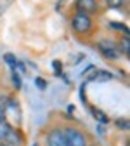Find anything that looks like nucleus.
<instances>
[{
	"label": "nucleus",
	"instance_id": "4468645a",
	"mask_svg": "<svg viewBox=\"0 0 130 146\" xmlns=\"http://www.w3.org/2000/svg\"><path fill=\"white\" fill-rule=\"evenodd\" d=\"M115 123H116V129H120V131H128V120H127V118H118Z\"/></svg>",
	"mask_w": 130,
	"mask_h": 146
},
{
	"label": "nucleus",
	"instance_id": "6e6552de",
	"mask_svg": "<svg viewBox=\"0 0 130 146\" xmlns=\"http://www.w3.org/2000/svg\"><path fill=\"white\" fill-rule=\"evenodd\" d=\"M116 49H120L121 52H125V56H128V54H130V42H128V36H123V38L118 42ZM120 50H118V52H120Z\"/></svg>",
	"mask_w": 130,
	"mask_h": 146
},
{
	"label": "nucleus",
	"instance_id": "0eeeda50",
	"mask_svg": "<svg viewBox=\"0 0 130 146\" xmlns=\"http://www.w3.org/2000/svg\"><path fill=\"white\" fill-rule=\"evenodd\" d=\"M92 117H94L96 120H99L101 123H108L109 122V117L102 111V110H99V108H92Z\"/></svg>",
	"mask_w": 130,
	"mask_h": 146
},
{
	"label": "nucleus",
	"instance_id": "aec40b11",
	"mask_svg": "<svg viewBox=\"0 0 130 146\" xmlns=\"http://www.w3.org/2000/svg\"><path fill=\"white\" fill-rule=\"evenodd\" d=\"M33 146H40V144H38V143H35V144H33Z\"/></svg>",
	"mask_w": 130,
	"mask_h": 146
},
{
	"label": "nucleus",
	"instance_id": "1a4fd4ad",
	"mask_svg": "<svg viewBox=\"0 0 130 146\" xmlns=\"http://www.w3.org/2000/svg\"><path fill=\"white\" fill-rule=\"evenodd\" d=\"M109 28H113L115 31H120V33H123L125 36H128V26H127V25H121V23H115V21H111V23H109Z\"/></svg>",
	"mask_w": 130,
	"mask_h": 146
},
{
	"label": "nucleus",
	"instance_id": "39448f33",
	"mask_svg": "<svg viewBox=\"0 0 130 146\" xmlns=\"http://www.w3.org/2000/svg\"><path fill=\"white\" fill-rule=\"evenodd\" d=\"M47 146H66L61 129H50L47 132Z\"/></svg>",
	"mask_w": 130,
	"mask_h": 146
},
{
	"label": "nucleus",
	"instance_id": "f3484780",
	"mask_svg": "<svg viewBox=\"0 0 130 146\" xmlns=\"http://www.w3.org/2000/svg\"><path fill=\"white\" fill-rule=\"evenodd\" d=\"M52 68L55 70V73H57V75H61V73H63V64H61L59 61H54V63H52Z\"/></svg>",
	"mask_w": 130,
	"mask_h": 146
},
{
	"label": "nucleus",
	"instance_id": "9b49d317",
	"mask_svg": "<svg viewBox=\"0 0 130 146\" xmlns=\"http://www.w3.org/2000/svg\"><path fill=\"white\" fill-rule=\"evenodd\" d=\"M9 129H11V127H9V123H7V122H0V143L5 139V136H7Z\"/></svg>",
	"mask_w": 130,
	"mask_h": 146
},
{
	"label": "nucleus",
	"instance_id": "f03ea898",
	"mask_svg": "<svg viewBox=\"0 0 130 146\" xmlns=\"http://www.w3.org/2000/svg\"><path fill=\"white\" fill-rule=\"evenodd\" d=\"M71 28L75 33L78 35H87L92 31V19L90 16L87 14H82V12H75L71 17Z\"/></svg>",
	"mask_w": 130,
	"mask_h": 146
},
{
	"label": "nucleus",
	"instance_id": "2eb2a0df",
	"mask_svg": "<svg viewBox=\"0 0 130 146\" xmlns=\"http://www.w3.org/2000/svg\"><path fill=\"white\" fill-rule=\"evenodd\" d=\"M35 85H36V89L45 90V89H47V80H45V78H40V77H36V78H35Z\"/></svg>",
	"mask_w": 130,
	"mask_h": 146
},
{
	"label": "nucleus",
	"instance_id": "ddd939ff",
	"mask_svg": "<svg viewBox=\"0 0 130 146\" xmlns=\"http://www.w3.org/2000/svg\"><path fill=\"white\" fill-rule=\"evenodd\" d=\"M113 75L109 71H102V70H97V75H96V80H111Z\"/></svg>",
	"mask_w": 130,
	"mask_h": 146
},
{
	"label": "nucleus",
	"instance_id": "a211bd4d",
	"mask_svg": "<svg viewBox=\"0 0 130 146\" xmlns=\"http://www.w3.org/2000/svg\"><path fill=\"white\" fill-rule=\"evenodd\" d=\"M4 104H0V122H5V111H4Z\"/></svg>",
	"mask_w": 130,
	"mask_h": 146
},
{
	"label": "nucleus",
	"instance_id": "6ab92c4d",
	"mask_svg": "<svg viewBox=\"0 0 130 146\" xmlns=\"http://www.w3.org/2000/svg\"><path fill=\"white\" fill-rule=\"evenodd\" d=\"M0 146H7V144H5V143H0Z\"/></svg>",
	"mask_w": 130,
	"mask_h": 146
},
{
	"label": "nucleus",
	"instance_id": "f8f14e48",
	"mask_svg": "<svg viewBox=\"0 0 130 146\" xmlns=\"http://www.w3.org/2000/svg\"><path fill=\"white\" fill-rule=\"evenodd\" d=\"M4 59H5V63L14 70L16 68V64H17V61H16V56H14V54H11V52H7L5 54V56H4Z\"/></svg>",
	"mask_w": 130,
	"mask_h": 146
},
{
	"label": "nucleus",
	"instance_id": "9d476101",
	"mask_svg": "<svg viewBox=\"0 0 130 146\" xmlns=\"http://www.w3.org/2000/svg\"><path fill=\"white\" fill-rule=\"evenodd\" d=\"M125 2L127 0H104V4L108 7H111V9H120V7L125 5Z\"/></svg>",
	"mask_w": 130,
	"mask_h": 146
},
{
	"label": "nucleus",
	"instance_id": "20e7f679",
	"mask_svg": "<svg viewBox=\"0 0 130 146\" xmlns=\"http://www.w3.org/2000/svg\"><path fill=\"white\" fill-rule=\"evenodd\" d=\"M77 12H82V14H94L99 11V4H97V0H77Z\"/></svg>",
	"mask_w": 130,
	"mask_h": 146
},
{
	"label": "nucleus",
	"instance_id": "f257e3e1",
	"mask_svg": "<svg viewBox=\"0 0 130 146\" xmlns=\"http://www.w3.org/2000/svg\"><path fill=\"white\" fill-rule=\"evenodd\" d=\"M63 131V137H64V144L66 146H87V137L82 131H78L77 127L66 125Z\"/></svg>",
	"mask_w": 130,
	"mask_h": 146
},
{
	"label": "nucleus",
	"instance_id": "423d86ee",
	"mask_svg": "<svg viewBox=\"0 0 130 146\" xmlns=\"http://www.w3.org/2000/svg\"><path fill=\"white\" fill-rule=\"evenodd\" d=\"M4 141H7V143H5L7 146H21V144H23V136L19 134V131H17V129L11 127Z\"/></svg>",
	"mask_w": 130,
	"mask_h": 146
},
{
	"label": "nucleus",
	"instance_id": "dca6fc26",
	"mask_svg": "<svg viewBox=\"0 0 130 146\" xmlns=\"http://www.w3.org/2000/svg\"><path fill=\"white\" fill-rule=\"evenodd\" d=\"M11 77H12L14 87H16V89H21V78H19V75H17V71H16V70H12V73H11Z\"/></svg>",
	"mask_w": 130,
	"mask_h": 146
},
{
	"label": "nucleus",
	"instance_id": "7ed1b4c3",
	"mask_svg": "<svg viewBox=\"0 0 130 146\" xmlns=\"http://www.w3.org/2000/svg\"><path fill=\"white\" fill-rule=\"evenodd\" d=\"M97 49L101 50V54L106 58V59H111V61H116L120 59V52L116 49V45L113 42H108V40H101L97 44Z\"/></svg>",
	"mask_w": 130,
	"mask_h": 146
}]
</instances>
